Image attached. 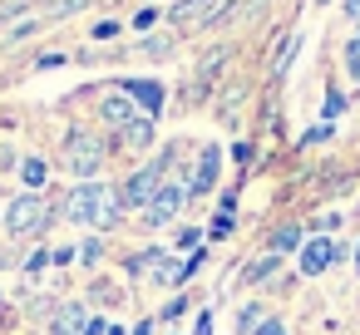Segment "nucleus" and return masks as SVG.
<instances>
[{"instance_id":"obj_28","label":"nucleus","mask_w":360,"mask_h":335,"mask_svg":"<svg viewBox=\"0 0 360 335\" xmlns=\"http://www.w3.org/2000/svg\"><path fill=\"white\" fill-rule=\"evenodd\" d=\"M340 11H345V15H350V20L360 25V0H345V6H340Z\"/></svg>"},{"instance_id":"obj_2","label":"nucleus","mask_w":360,"mask_h":335,"mask_svg":"<svg viewBox=\"0 0 360 335\" xmlns=\"http://www.w3.org/2000/svg\"><path fill=\"white\" fill-rule=\"evenodd\" d=\"M168 163H173V153H163L158 163H143V168H139V173H134L124 188H119V202H124V207H148V202H153V192L163 188Z\"/></svg>"},{"instance_id":"obj_3","label":"nucleus","mask_w":360,"mask_h":335,"mask_svg":"<svg viewBox=\"0 0 360 335\" xmlns=\"http://www.w3.org/2000/svg\"><path fill=\"white\" fill-rule=\"evenodd\" d=\"M65 168H70L75 178H94V173L104 168V138H94V133H70V143H65Z\"/></svg>"},{"instance_id":"obj_15","label":"nucleus","mask_w":360,"mask_h":335,"mask_svg":"<svg viewBox=\"0 0 360 335\" xmlns=\"http://www.w3.org/2000/svg\"><path fill=\"white\" fill-rule=\"evenodd\" d=\"M20 173H25L30 192H40V183H45V173H50V168H45V158H25V163H20Z\"/></svg>"},{"instance_id":"obj_4","label":"nucleus","mask_w":360,"mask_h":335,"mask_svg":"<svg viewBox=\"0 0 360 335\" xmlns=\"http://www.w3.org/2000/svg\"><path fill=\"white\" fill-rule=\"evenodd\" d=\"M45 222H50V212H45V202H40V192H20V197H11V207H6V227H11L15 237L40 232Z\"/></svg>"},{"instance_id":"obj_18","label":"nucleus","mask_w":360,"mask_h":335,"mask_svg":"<svg viewBox=\"0 0 360 335\" xmlns=\"http://www.w3.org/2000/svg\"><path fill=\"white\" fill-rule=\"evenodd\" d=\"M198 242H202V232H198V227H183L173 247H178V251H198Z\"/></svg>"},{"instance_id":"obj_9","label":"nucleus","mask_w":360,"mask_h":335,"mask_svg":"<svg viewBox=\"0 0 360 335\" xmlns=\"http://www.w3.org/2000/svg\"><path fill=\"white\" fill-rule=\"evenodd\" d=\"M89 330V310L84 306H60L50 320V335H84Z\"/></svg>"},{"instance_id":"obj_25","label":"nucleus","mask_w":360,"mask_h":335,"mask_svg":"<svg viewBox=\"0 0 360 335\" xmlns=\"http://www.w3.org/2000/svg\"><path fill=\"white\" fill-rule=\"evenodd\" d=\"M45 261H50V251H35V256H30V261H25V271H30V276H35V271H40V266H45Z\"/></svg>"},{"instance_id":"obj_8","label":"nucleus","mask_w":360,"mask_h":335,"mask_svg":"<svg viewBox=\"0 0 360 335\" xmlns=\"http://www.w3.org/2000/svg\"><path fill=\"white\" fill-rule=\"evenodd\" d=\"M124 94L134 104H143V119H158V109H163V84L158 79H124Z\"/></svg>"},{"instance_id":"obj_14","label":"nucleus","mask_w":360,"mask_h":335,"mask_svg":"<svg viewBox=\"0 0 360 335\" xmlns=\"http://www.w3.org/2000/svg\"><path fill=\"white\" fill-rule=\"evenodd\" d=\"M345 114V94L340 89H326V99H321V124H335Z\"/></svg>"},{"instance_id":"obj_5","label":"nucleus","mask_w":360,"mask_h":335,"mask_svg":"<svg viewBox=\"0 0 360 335\" xmlns=\"http://www.w3.org/2000/svg\"><path fill=\"white\" fill-rule=\"evenodd\" d=\"M183 207H188V183H163V188L153 192V202L143 207V222H148V227H163V222H173Z\"/></svg>"},{"instance_id":"obj_24","label":"nucleus","mask_w":360,"mask_h":335,"mask_svg":"<svg viewBox=\"0 0 360 335\" xmlns=\"http://www.w3.org/2000/svg\"><path fill=\"white\" fill-rule=\"evenodd\" d=\"M109 35H119V25H114V20H104V25H94V40H109Z\"/></svg>"},{"instance_id":"obj_17","label":"nucleus","mask_w":360,"mask_h":335,"mask_svg":"<svg viewBox=\"0 0 360 335\" xmlns=\"http://www.w3.org/2000/svg\"><path fill=\"white\" fill-rule=\"evenodd\" d=\"M345 74L360 84V35H350V40H345Z\"/></svg>"},{"instance_id":"obj_23","label":"nucleus","mask_w":360,"mask_h":335,"mask_svg":"<svg viewBox=\"0 0 360 335\" xmlns=\"http://www.w3.org/2000/svg\"><path fill=\"white\" fill-rule=\"evenodd\" d=\"M227 232H232V217H217V222H212V232H207V237H212V242H222V237H227Z\"/></svg>"},{"instance_id":"obj_30","label":"nucleus","mask_w":360,"mask_h":335,"mask_svg":"<svg viewBox=\"0 0 360 335\" xmlns=\"http://www.w3.org/2000/svg\"><path fill=\"white\" fill-rule=\"evenodd\" d=\"M316 6H326V0H316Z\"/></svg>"},{"instance_id":"obj_16","label":"nucleus","mask_w":360,"mask_h":335,"mask_svg":"<svg viewBox=\"0 0 360 335\" xmlns=\"http://www.w3.org/2000/svg\"><path fill=\"white\" fill-rule=\"evenodd\" d=\"M276 271H281V256H262V261L247 266V281H266V276H276Z\"/></svg>"},{"instance_id":"obj_11","label":"nucleus","mask_w":360,"mask_h":335,"mask_svg":"<svg viewBox=\"0 0 360 335\" xmlns=\"http://www.w3.org/2000/svg\"><path fill=\"white\" fill-rule=\"evenodd\" d=\"M301 247H306V232H301L296 222L271 232V256H286V251H301Z\"/></svg>"},{"instance_id":"obj_27","label":"nucleus","mask_w":360,"mask_h":335,"mask_svg":"<svg viewBox=\"0 0 360 335\" xmlns=\"http://www.w3.org/2000/svg\"><path fill=\"white\" fill-rule=\"evenodd\" d=\"M198 335H212V310H202V315H198Z\"/></svg>"},{"instance_id":"obj_20","label":"nucleus","mask_w":360,"mask_h":335,"mask_svg":"<svg viewBox=\"0 0 360 335\" xmlns=\"http://www.w3.org/2000/svg\"><path fill=\"white\" fill-rule=\"evenodd\" d=\"M139 50H143L148 60H163V55H168V40H158V35H153V40H143Z\"/></svg>"},{"instance_id":"obj_7","label":"nucleus","mask_w":360,"mask_h":335,"mask_svg":"<svg viewBox=\"0 0 360 335\" xmlns=\"http://www.w3.org/2000/svg\"><path fill=\"white\" fill-rule=\"evenodd\" d=\"M217 173H222V153H217V148H202V153H198V173L188 178V197H202V192H212Z\"/></svg>"},{"instance_id":"obj_22","label":"nucleus","mask_w":360,"mask_h":335,"mask_svg":"<svg viewBox=\"0 0 360 335\" xmlns=\"http://www.w3.org/2000/svg\"><path fill=\"white\" fill-rule=\"evenodd\" d=\"M330 133H335V124H316V129L306 133V143H321V138H330Z\"/></svg>"},{"instance_id":"obj_26","label":"nucleus","mask_w":360,"mask_h":335,"mask_svg":"<svg viewBox=\"0 0 360 335\" xmlns=\"http://www.w3.org/2000/svg\"><path fill=\"white\" fill-rule=\"evenodd\" d=\"M183 310H188V301H173V306H168V310H163V315H158V320H178V315H183Z\"/></svg>"},{"instance_id":"obj_21","label":"nucleus","mask_w":360,"mask_h":335,"mask_svg":"<svg viewBox=\"0 0 360 335\" xmlns=\"http://www.w3.org/2000/svg\"><path fill=\"white\" fill-rule=\"evenodd\" d=\"M335 227H340V212H321V217H316V232H326V237H330Z\"/></svg>"},{"instance_id":"obj_12","label":"nucleus","mask_w":360,"mask_h":335,"mask_svg":"<svg viewBox=\"0 0 360 335\" xmlns=\"http://www.w3.org/2000/svg\"><path fill=\"white\" fill-rule=\"evenodd\" d=\"M301 55V35H291V40H281V50H276V60H271V84H281L286 79V70H291V60Z\"/></svg>"},{"instance_id":"obj_13","label":"nucleus","mask_w":360,"mask_h":335,"mask_svg":"<svg viewBox=\"0 0 360 335\" xmlns=\"http://www.w3.org/2000/svg\"><path fill=\"white\" fill-rule=\"evenodd\" d=\"M124 138H129V148H148V143H153V119H143V114H139V119L124 129Z\"/></svg>"},{"instance_id":"obj_10","label":"nucleus","mask_w":360,"mask_h":335,"mask_svg":"<svg viewBox=\"0 0 360 335\" xmlns=\"http://www.w3.org/2000/svg\"><path fill=\"white\" fill-rule=\"evenodd\" d=\"M99 114H104V124H114V129H129V124L139 119V109H134L129 94H109V99L99 104Z\"/></svg>"},{"instance_id":"obj_19","label":"nucleus","mask_w":360,"mask_h":335,"mask_svg":"<svg viewBox=\"0 0 360 335\" xmlns=\"http://www.w3.org/2000/svg\"><path fill=\"white\" fill-rule=\"evenodd\" d=\"M252 335H291V330H286V325H281L276 315H262V325H257Z\"/></svg>"},{"instance_id":"obj_6","label":"nucleus","mask_w":360,"mask_h":335,"mask_svg":"<svg viewBox=\"0 0 360 335\" xmlns=\"http://www.w3.org/2000/svg\"><path fill=\"white\" fill-rule=\"evenodd\" d=\"M335 261H345V242L316 237V242L301 247V276H321V271H330Z\"/></svg>"},{"instance_id":"obj_29","label":"nucleus","mask_w":360,"mask_h":335,"mask_svg":"<svg viewBox=\"0 0 360 335\" xmlns=\"http://www.w3.org/2000/svg\"><path fill=\"white\" fill-rule=\"evenodd\" d=\"M350 256H355V276H360V242H355V247H350Z\"/></svg>"},{"instance_id":"obj_1","label":"nucleus","mask_w":360,"mask_h":335,"mask_svg":"<svg viewBox=\"0 0 360 335\" xmlns=\"http://www.w3.org/2000/svg\"><path fill=\"white\" fill-rule=\"evenodd\" d=\"M65 217H75L84 227H114L119 222V197L109 188H99V183H84V188H75L65 197Z\"/></svg>"}]
</instances>
